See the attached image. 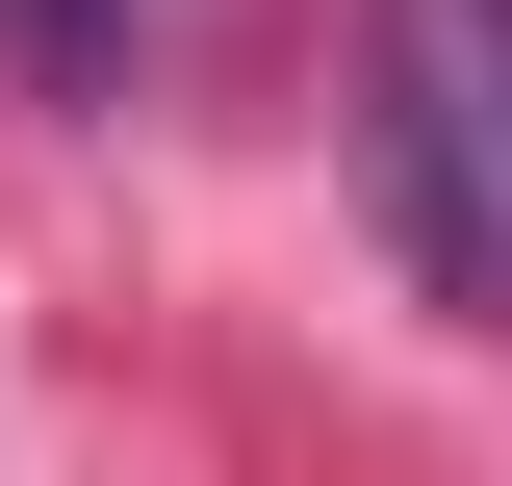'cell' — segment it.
I'll return each mask as SVG.
<instances>
[{"label": "cell", "mask_w": 512, "mask_h": 486, "mask_svg": "<svg viewBox=\"0 0 512 486\" xmlns=\"http://www.w3.org/2000/svg\"><path fill=\"white\" fill-rule=\"evenodd\" d=\"M0 26H26V52H77V26H103V0H0Z\"/></svg>", "instance_id": "cell-1"}]
</instances>
